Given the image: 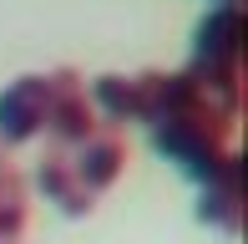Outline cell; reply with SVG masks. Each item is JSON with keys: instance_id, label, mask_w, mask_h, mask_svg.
<instances>
[{"instance_id": "obj_1", "label": "cell", "mask_w": 248, "mask_h": 244, "mask_svg": "<svg viewBox=\"0 0 248 244\" xmlns=\"http://www.w3.org/2000/svg\"><path fill=\"white\" fill-rule=\"evenodd\" d=\"M46 102H51V71H26L0 92V142L26 148L46 132Z\"/></svg>"}, {"instance_id": "obj_2", "label": "cell", "mask_w": 248, "mask_h": 244, "mask_svg": "<svg viewBox=\"0 0 248 244\" xmlns=\"http://www.w3.org/2000/svg\"><path fill=\"white\" fill-rule=\"evenodd\" d=\"M66 158H71L76 178L101 198L107 188H117V178L127 173V163H132V158H127V132L111 127V122H101L92 138H81L76 148H66Z\"/></svg>"}, {"instance_id": "obj_3", "label": "cell", "mask_w": 248, "mask_h": 244, "mask_svg": "<svg viewBox=\"0 0 248 244\" xmlns=\"http://www.w3.org/2000/svg\"><path fill=\"white\" fill-rule=\"evenodd\" d=\"M36 183H41V193H46V204H56L66 219H92L96 204H101L92 188L76 178V168H71V158H66V148H56V142H46V148H41Z\"/></svg>"}, {"instance_id": "obj_4", "label": "cell", "mask_w": 248, "mask_h": 244, "mask_svg": "<svg viewBox=\"0 0 248 244\" xmlns=\"http://www.w3.org/2000/svg\"><path fill=\"white\" fill-rule=\"evenodd\" d=\"M0 244H31V188L0 142Z\"/></svg>"}, {"instance_id": "obj_5", "label": "cell", "mask_w": 248, "mask_h": 244, "mask_svg": "<svg viewBox=\"0 0 248 244\" xmlns=\"http://www.w3.org/2000/svg\"><path fill=\"white\" fill-rule=\"evenodd\" d=\"M198 219L218 234H238L243 224V183H218V188H202L198 198Z\"/></svg>"}, {"instance_id": "obj_6", "label": "cell", "mask_w": 248, "mask_h": 244, "mask_svg": "<svg viewBox=\"0 0 248 244\" xmlns=\"http://www.w3.org/2000/svg\"><path fill=\"white\" fill-rule=\"evenodd\" d=\"M213 5H243V0H213Z\"/></svg>"}]
</instances>
